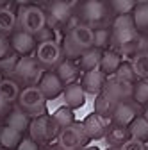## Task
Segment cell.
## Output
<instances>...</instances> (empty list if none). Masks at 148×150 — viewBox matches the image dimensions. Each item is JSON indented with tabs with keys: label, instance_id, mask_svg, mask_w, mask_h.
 Masks as SVG:
<instances>
[{
	"label": "cell",
	"instance_id": "cell-35",
	"mask_svg": "<svg viewBox=\"0 0 148 150\" xmlns=\"http://www.w3.org/2000/svg\"><path fill=\"white\" fill-rule=\"evenodd\" d=\"M118 150H148V143H143L137 139H127Z\"/></svg>",
	"mask_w": 148,
	"mask_h": 150
},
{
	"label": "cell",
	"instance_id": "cell-11",
	"mask_svg": "<svg viewBox=\"0 0 148 150\" xmlns=\"http://www.w3.org/2000/svg\"><path fill=\"white\" fill-rule=\"evenodd\" d=\"M137 105L132 100H127V102H120L116 104L114 111H113V116H111V123L118 125V127H128L136 118H137Z\"/></svg>",
	"mask_w": 148,
	"mask_h": 150
},
{
	"label": "cell",
	"instance_id": "cell-41",
	"mask_svg": "<svg viewBox=\"0 0 148 150\" xmlns=\"http://www.w3.org/2000/svg\"><path fill=\"white\" fill-rule=\"evenodd\" d=\"M80 150H100V148H98V146H87V145H86V146L80 148Z\"/></svg>",
	"mask_w": 148,
	"mask_h": 150
},
{
	"label": "cell",
	"instance_id": "cell-13",
	"mask_svg": "<svg viewBox=\"0 0 148 150\" xmlns=\"http://www.w3.org/2000/svg\"><path fill=\"white\" fill-rule=\"evenodd\" d=\"M132 91H134V86L125 84V82H120L114 77H111V79L105 81V86H104V91L102 93H105L111 100H114L116 104H120V102L132 100Z\"/></svg>",
	"mask_w": 148,
	"mask_h": 150
},
{
	"label": "cell",
	"instance_id": "cell-28",
	"mask_svg": "<svg viewBox=\"0 0 148 150\" xmlns=\"http://www.w3.org/2000/svg\"><path fill=\"white\" fill-rule=\"evenodd\" d=\"M50 118L55 123V127H57L59 130H63V129H66V127L75 123V112H73L70 107L63 105V107H59L57 111H55L54 115H50Z\"/></svg>",
	"mask_w": 148,
	"mask_h": 150
},
{
	"label": "cell",
	"instance_id": "cell-44",
	"mask_svg": "<svg viewBox=\"0 0 148 150\" xmlns=\"http://www.w3.org/2000/svg\"><path fill=\"white\" fill-rule=\"evenodd\" d=\"M41 150H50V148H41Z\"/></svg>",
	"mask_w": 148,
	"mask_h": 150
},
{
	"label": "cell",
	"instance_id": "cell-20",
	"mask_svg": "<svg viewBox=\"0 0 148 150\" xmlns=\"http://www.w3.org/2000/svg\"><path fill=\"white\" fill-rule=\"evenodd\" d=\"M16 30V11L7 6H0V36L9 38Z\"/></svg>",
	"mask_w": 148,
	"mask_h": 150
},
{
	"label": "cell",
	"instance_id": "cell-29",
	"mask_svg": "<svg viewBox=\"0 0 148 150\" xmlns=\"http://www.w3.org/2000/svg\"><path fill=\"white\" fill-rule=\"evenodd\" d=\"M130 66L136 73V77L141 81H148V50L134 54V57L130 61Z\"/></svg>",
	"mask_w": 148,
	"mask_h": 150
},
{
	"label": "cell",
	"instance_id": "cell-17",
	"mask_svg": "<svg viewBox=\"0 0 148 150\" xmlns=\"http://www.w3.org/2000/svg\"><path fill=\"white\" fill-rule=\"evenodd\" d=\"M121 54L114 48H109L105 52H102V57H100V66L98 70L105 75V77H109V75H114L116 70L120 68L121 64Z\"/></svg>",
	"mask_w": 148,
	"mask_h": 150
},
{
	"label": "cell",
	"instance_id": "cell-38",
	"mask_svg": "<svg viewBox=\"0 0 148 150\" xmlns=\"http://www.w3.org/2000/svg\"><path fill=\"white\" fill-rule=\"evenodd\" d=\"M7 54H11V45H9V38L0 36V59L6 57Z\"/></svg>",
	"mask_w": 148,
	"mask_h": 150
},
{
	"label": "cell",
	"instance_id": "cell-24",
	"mask_svg": "<svg viewBox=\"0 0 148 150\" xmlns=\"http://www.w3.org/2000/svg\"><path fill=\"white\" fill-rule=\"evenodd\" d=\"M104 138H105V141L111 148H120L127 139H130L125 127H118V125H113V123H109Z\"/></svg>",
	"mask_w": 148,
	"mask_h": 150
},
{
	"label": "cell",
	"instance_id": "cell-14",
	"mask_svg": "<svg viewBox=\"0 0 148 150\" xmlns=\"http://www.w3.org/2000/svg\"><path fill=\"white\" fill-rule=\"evenodd\" d=\"M80 123H82L84 134L87 136V139H100V138L105 136V130H107L111 120H105V118L95 115V112H91V115H87Z\"/></svg>",
	"mask_w": 148,
	"mask_h": 150
},
{
	"label": "cell",
	"instance_id": "cell-32",
	"mask_svg": "<svg viewBox=\"0 0 148 150\" xmlns=\"http://www.w3.org/2000/svg\"><path fill=\"white\" fill-rule=\"evenodd\" d=\"M132 102L136 105H148V81H137L134 84Z\"/></svg>",
	"mask_w": 148,
	"mask_h": 150
},
{
	"label": "cell",
	"instance_id": "cell-42",
	"mask_svg": "<svg viewBox=\"0 0 148 150\" xmlns=\"http://www.w3.org/2000/svg\"><path fill=\"white\" fill-rule=\"evenodd\" d=\"M50 150H63V148H59V146H54V148H50Z\"/></svg>",
	"mask_w": 148,
	"mask_h": 150
},
{
	"label": "cell",
	"instance_id": "cell-2",
	"mask_svg": "<svg viewBox=\"0 0 148 150\" xmlns=\"http://www.w3.org/2000/svg\"><path fill=\"white\" fill-rule=\"evenodd\" d=\"M79 16L80 23L87 25L89 29H100L107 27L113 22V14L109 11V6L105 2H98V0H91V2H84L79 6Z\"/></svg>",
	"mask_w": 148,
	"mask_h": 150
},
{
	"label": "cell",
	"instance_id": "cell-31",
	"mask_svg": "<svg viewBox=\"0 0 148 150\" xmlns=\"http://www.w3.org/2000/svg\"><path fill=\"white\" fill-rule=\"evenodd\" d=\"M109 11L113 14V18L116 16H127V14H132L134 7H136V2L134 0H113L109 2Z\"/></svg>",
	"mask_w": 148,
	"mask_h": 150
},
{
	"label": "cell",
	"instance_id": "cell-30",
	"mask_svg": "<svg viewBox=\"0 0 148 150\" xmlns=\"http://www.w3.org/2000/svg\"><path fill=\"white\" fill-rule=\"evenodd\" d=\"M93 48L100 52H105L111 48V29L109 27L93 29Z\"/></svg>",
	"mask_w": 148,
	"mask_h": 150
},
{
	"label": "cell",
	"instance_id": "cell-1",
	"mask_svg": "<svg viewBox=\"0 0 148 150\" xmlns=\"http://www.w3.org/2000/svg\"><path fill=\"white\" fill-rule=\"evenodd\" d=\"M89 48H93V29H89L84 23H79L77 27H73L70 32L64 34V40L61 45L63 59L77 61Z\"/></svg>",
	"mask_w": 148,
	"mask_h": 150
},
{
	"label": "cell",
	"instance_id": "cell-7",
	"mask_svg": "<svg viewBox=\"0 0 148 150\" xmlns=\"http://www.w3.org/2000/svg\"><path fill=\"white\" fill-rule=\"evenodd\" d=\"M32 57L36 59L43 71H54L55 66H57L63 61V52H61V45L57 41H43V43H36L34 48V55Z\"/></svg>",
	"mask_w": 148,
	"mask_h": 150
},
{
	"label": "cell",
	"instance_id": "cell-19",
	"mask_svg": "<svg viewBox=\"0 0 148 150\" xmlns=\"http://www.w3.org/2000/svg\"><path fill=\"white\" fill-rule=\"evenodd\" d=\"M4 125H6V127H11V129H14V130H18L20 134H25L27 130H29V125H30V118L14 105V107L9 111V115L4 118Z\"/></svg>",
	"mask_w": 148,
	"mask_h": 150
},
{
	"label": "cell",
	"instance_id": "cell-36",
	"mask_svg": "<svg viewBox=\"0 0 148 150\" xmlns=\"http://www.w3.org/2000/svg\"><path fill=\"white\" fill-rule=\"evenodd\" d=\"M16 150H41V146L38 143H34L29 136H23V139L20 141V145L16 146Z\"/></svg>",
	"mask_w": 148,
	"mask_h": 150
},
{
	"label": "cell",
	"instance_id": "cell-27",
	"mask_svg": "<svg viewBox=\"0 0 148 150\" xmlns=\"http://www.w3.org/2000/svg\"><path fill=\"white\" fill-rule=\"evenodd\" d=\"M114 107H116V102L111 100L105 93H100V95L95 97V115H98L105 120H111Z\"/></svg>",
	"mask_w": 148,
	"mask_h": 150
},
{
	"label": "cell",
	"instance_id": "cell-34",
	"mask_svg": "<svg viewBox=\"0 0 148 150\" xmlns=\"http://www.w3.org/2000/svg\"><path fill=\"white\" fill-rule=\"evenodd\" d=\"M18 59H20V57H18L16 54H13V52L0 59V75H2V79H11V75L14 71V66H16Z\"/></svg>",
	"mask_w": 148,
	"mask_h": 150
},
{
	"label": "cell",
	"instance_id": "cell-10",
	"mask_svg": "<svg viewBox=\"0 0 148 150\" xmlns=\"http://www.w3.org/2000/svg\"><path fill=\"white\" fill-rule=\"evenodd\" d=\"M9 45H11V52L16 54L18 57H27V55L34 54L36 40H34V36H30L27 32L14 30L9 36Z\"/></svg>",
	"mask_w": 148,
	"mask_h": 150
},
{
	"label": "cell",
	"instance_id": "cell-3",
	"mask_svg": "<svg viewBox=\"0 0 148 150\" xmlns=\"http://www.w3.org/2000/svg\"><path fill=\"white\" fill-rule=\"evenodd\" d=\"M45 27H47V18L43 7L29 4V6H20V9L16 11V30L36 36Z\"/></svg>",
	"mask_w": 148,
	"mask_h": 150
},
{
	"label": "cell",
	"instance_id": "cell-39",
	"mask_svg": "<svg viewBox=\"0 0 148 150\" xmlns=\"http://www.w3.org/2000/svg\"><path fill=\"white\" fill-rule=\"evenodd\" d=\"M13 109V105H9L6 100H2L0 98V120H4L7 115H9V111Z\"/></svg>",
	"mask_w": 148,
	"mask_h": 150
},
{
	"label": "cell",
	"instance_id": "cell-37",
	"mask_svg": "<svg viewBox=\"0 0 148 150\" xmlns=\"http://www.w3.org/2000/svg\"><path fill=\"white\" fill-rule=\"evenodd\" d=\"M34 40L38 41V43H43V41H54V30L48 29V27H45L43 30H39L38 34L34 36Z\"/></svg>",
	"mask_w": 148,
	"mask_h": 150
},
{
	"label": "cell",
	"instance_id": "cell-26",
	"mask_svg": "<svg viewBox=\"0 0 148 150\" xmlns=\"http://www.w3.org/2000/svg\"><path fill=\"white\" fill-rule=\"evenodd\" d=\"M127 132H128V138L130 139H137V141L146 143L148 141V122L139 115L130 125L127 127Z\"/></svg>",
	"mask_w": 148,
	"mask_h": 150
},
{
	"label": "cell",
	"instance_id": "cell-43",
	"mask_svg": "<svg viewBox=\"0 0 148 150\" xmlns=\"http://www.w3.org/2000/svg\"><path fill=\"white\" fill-rule=\"evenodd\" d=\"M109 150H118V148H109Z\"/></svg>",
	"mask_w": 148,
	"mask_h": 150
},
{
	"label": "cell",
	"instance_id": "cell-18",
	"mask_svg": "<svg viewBox=\"0 0 148 150\" xmlns=\"http://www.w3.org/2000/svg\"><path fill=\"white\" fill-rule=\"evenodd\" d=\"M63 100H64V105L70 107L71 111L73 109H79V107H82L86 104V93L82 91V88H80L79 82L70 84L63 91Z\"/></svg>",
	"mask_w": 148,
	"mask_h": 150
},
{
	"label": "cell",
	"instance_id": "cell-6",
	"mask_svg": "<svg viewBox=\"0 0 148 150\" xmlns=\"http://www.w3.org/2000/svg\"><path fill=\"white\" fill-rule=\"evenodd\" d=\"M29 138L38 143L39 146H47L50 141H54L59 134V129L55 127V123L52 122L50 115H43L39 118H34L30 120V125H29Z\"/></svg>",
	"mask_w": 148,
	"mask_h": 150
},
{
	"label": "cell",
	"instance_id": "cell-45",
	"mask_svg": "<svg viewBox=\"0 0 148 150\" xmlns=\"http://www.w3.org/2000/svg\"><path fill=\"white\" fill-rule=\"evenodd\" d=\"M0 150H4V148H0Z\"/></svg>",
	"mask_w": 148,
	"mask_h": 150
},
{
	"label": "cell",
	"instance_id": "cell-15",
	"mask_svg": "<svg viewBox=\"0 0 148 150\" xmlns=\"http://www.w3.org/2000/svg\"><path fill=\"white\" fill-rule=\"evenodd\" d=\"M105 81L107 77L100 71V70H93V71H86L82 73L80 77V88L82 91L86 93V95H100V93L104 91V86H105Z\"/></svg>",
	"mask_w": 148,
	"mask_h": 150
},
{
	"label": "cell",
	"instance_id": "cell-12",
	"mask_svg": "<svg viewBox=\"0 0 148 150\" xmlns=\"http://www.w3.org/2000/svg\"><path fill=\"white\" fill-rule=\"evenodd\" d=\"M38 89L43 93V97L47 100H54V98H57V97L63 95L64 86L59 81V77L55 75V71H43L41 79L38 82Z\"/></svg>",
	"mask_w": 148,
	"mask_h": 150
},
{
	"label": "cell",
	"instance_id": "cell-22",
	"mask_svg": "<svg viewBox=\"0 0 148 150\" xmlns=\"http://www.w3.org/2000/svg\"><path fill=\"white\" fill-rule=\"evenodd\" d=\"M23 139V134H20L18 130L0 125V148L4 150H16V146L20 145V141Z\"/></svg>",
	"mask_w": 148,
	"mask_h": 150
},
{
	"label": "cell",
	"instance_id": "cell-9",
	"mask_svg": "<svg viewBox=\"0 0 148 150\" xmlns=\"http://www.w3.org/2000/svg\"><path fill=\"white\" fill-rule=\"evenodd\" d=\"M55 141H57V145L63 150H80L87 145V136L84 134V129H82V123L80 122H75L73 125L59 130L57 138H55Z\"/></svg>",
	"mask_w": 148,
	"mask_h": 150
},
{
	"label": "cell",
	"instance_id": "cell-23",
	"mask_svg": "<svg viewBox=\"0 0 148 150\" xmlns=\"http://www.w3.org/2000/svg\"><path fill=\"white\" fill-rule=\"evenodd\" d=\"M20 91H22L20 84L14 82L13 79H0V98L6 100L9 105H16Z\"/></svg>",
	"mask_w": 148,
	"mask_h": 150
},
{
	"label": "cell",
	"instance_id": "cell-40",
	"mask_svg": "<svg viewBox=\"0 0 148 150\" xmlns=\"http://www.w3.org/2000/svg\"><path fill=\"white\" fill-rule=\"evenodd\" d=\"M141 116H143V118H144V120L148 122V105H146V107L143 109V115H141Z\"/></svg>",
	"mask_w": 148,
	"mask_h": 150
},
{
	"label": "cell",
	"instance_id": "cell-16",
	"mask_svg": "<svg viewBox=\"0 0 148 150\" xmlns=\"http://www.w3.org/2000/svg\"><path fill=\"white\" fill-rule=\"evenodd\" d=\"M54 71H55V75L59 77V81L63 82L64 88L70 86V84H75L77 79H79V73H80L77 63H75V61H70V59H63L57 66H55Z\"/></svg>",
	"mask_w": 148,
	"mask_h": 150
},
{
	"label": "cell",
	"instance_id": "cell-8",
	"mask_svg": "<svg viewBox=\"0 0 148 150\" xmlns=\"http://www.w3.org/2000/svg\"><path fill=\"white\" fill-rule=\"evenodd\" d=\"M75 4H70V2H50L45 6V18H47V27L52 30H57V29H64V25L68 23V20L75 14L73 11Z\"/></svg>",
	"mask_w": 148,
	"mask_h": 150
},
{
	"label": "cell",
	"instance_id": "cell-33",
	"mask_svg": "<svg viewBox=\"0 0 148 150\" xmlns=\"http://www.w3.org/2000/svg\"><path fill=\"white\" fill-rule=\"evenodd\" d=\"M113 77L116 79V81H120V82H125V84H130V86H134V82H136V73H134V70H132V66H130V63H121L120 64V68L116 70V73L113 75Z\"/></svg>",
	"mask_w": 148,
	"mask_h": 150
},
{
	"label": "cell",
	"instance_id": "cell-5",
	"mask_svg": "<svg viewBox=\"0 0 148 150\" xmlns=\"http://www.w3.org/2000/svg\"><path fill=\"white\" fill-rule=\"evenodd\" d=\"M41 75H43V68L36 63L32 55H27V57L18 59L11 79L23 88H29V86H38Z\"/></svg>",
	"mask_w": 148,
	"mask_h": 150
},
{
	"label": "cell",
	"instance_id": "cell-4",
	"mask_svg": "<svg viewBox=\"0 0 148 150\" xmlns=\"http://www.w3.org/2000/svg\"><path fill=\"white\" fill-rule=\"evenodd\" d=\"M16 107L22 112H25L30 120H34V118L47 115V98L38 89V86L22 88L20 95H18V100H16Z\"/></svg>",
	"mask_w": 148,
	"mask_h": 150
},
{
	"label": "cell",
	"instance_id": "cell-21",
	"mask_svg": "<svg viewBox=\"0 0 148 150\" xmlns=\"http://www.w3.org/2000/svg\"><path fill=\"white\" fill-rule=\"evenodd\" d=\"M100 57H102V52H100V50L89 48V50H86V52L80 55L75 63H77L79 70H82V71L86 73V71L98 70V66H100Z\"/></svg>",
	"mask_w": 148,
	"mask_h": 150
},
{
	"label": "cell",
	"instance_id": "cell-25",
	"mask_svg": "<svg viewBox=\"0 0 148 150\" xmlns=\"http://www.w3.org/2000/svg\"><path fill=\"white\" fill-rule=\"evenodd\" d=\"M130 16H132L136 30L139 34H148V2L136 4V7H134Z\"/></svg>",
	"mask_w": 148,
	"mask_h": 150
}]
</instances>
